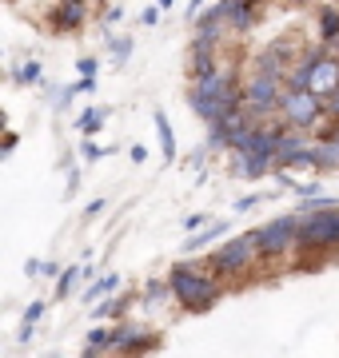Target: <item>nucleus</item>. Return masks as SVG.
Masks as SVG:
<instances>
[{
	"instance_id": "nucleus-10",
	"label": "nucleus",
	"mask_w": 339,
	"mask_h": 358,
	"mask_svg": "<svg viewBox=\"0 0 339 358\" xmlns=\"http://www.w3.org/2000/svg\"><path fill=\"white\" fill-rule=\"evenodd\" d=\"M223 13L235 32H251L260 20V0H223Z\"/></svg>"
},
{
	"instance_id": "nucleus-1",
	"label": "nucleus",
	"mask_w": 339,
	"mask_h": 358,
	"mask_svg": "<svg viewBox=\"0 0 339 358\" xmlns=\"http://www.w3.org/2000/svg\"><path fill=\"white\" fill-rule=\"evenodd\" d=\"M188 108L200 115V120H223L244 108V88H235V72L232 68H216L208 76L192 80V92H188Z\"/></svg>"
},
{
	"instance_id": "nucleus-29",
	"label": "nucleus",
	"mask_w": 339,
	"mask_h": 358,
	"mask_svg": "<svg viewBox=\"0 0 339 358\" xmlns=\"http://www.w3.org/2000/svg\"><path fill=\"white\" fill-rule=\"evenodd\" d=\"M100 211H104V199H92V203L84 207V215H100Z\"/></svg>"
},
{
	"instance_id": "nucleus-4",
	"label": "nucleus",
	"mask_w": 339,
	"mask_h": 358,
	"mask_svg": "<svg viewBox=\"0 0 339 358\" xmlns=\"http://www.w3.org/2000/svg\"><path fill=\"white\" fill-rule=\"evenodd\" d=\"M327 247H339V207L300 219V243H296V251L312 255V251H327Z\"/></svg>"
},
{
	"instance_id": "nucleus-17",
	"label": "nucleus",
	"mask_w": 339,
	"mask_h": 358,
	"mask_svg": "<svg viewBox=\"0 0 339 358\" xmlns=\"http://www.w3.org/2000/svg\"><path fill=\"white\" fill-rule=\"evenodd\" d=\"M116 287H120V279H116V275H104V279H96V282L88 287V291H84V299H88V303H96L100 294H112Z\"/></svg>"
},
{
	"instance_id": "nucleus-24",
	"label": "nucleus",
	"mask_w": 339,
	"mask_h": 358,
	"mask_svg": "<svg viewBox=\"0 0 339 358\" xmlns=\"http://www.w3.org/2000/svg\"><path fill=\"white\" fill-rule=\"evenodd\" d=\"M204 223H208V215L204 211H196V215L184 219V227H188V235H196V231H204Z\"/></svg>"
},
{
	"instance_id": "nucleus-30",
	"label": "nucleus",
	"mask_w": 339,
	"mask_h": 358,
	"mask_svg": "<svg viewBox=\"0 0 339 358\" xmlns=\"http://www.w3.org/2000/svg\"><path fill=\"white\" fill-rule=\"evenodd\" d=\"M256 203H260V195H244L235 207H240V211H248V207H256Z\"/></svg>"
},
{
	"instance_id": "nucleus-28",
	"label": "nucleus",
	"mask_w": 339,
	"mask_h": 358,
	"mask_svg": "<svg viewBox=\"0 0 339 358\" xmlns=\"http://www.w3.org/2000/svg\"><path fill=\"white\" fill-rule=\"evenodd\" d=\"M80 76H96V60H80Z\"/></svg>"
},
{
	"instance_id": "nucleus-27",
	"label": "nucleus",
	"mask_w": 339,
	"mask_h": 358,
	"mask_svg": "<svg viewBox=\"0 0 339 358\" xmlns=\"http://www.w3.org/2000/svg\"><path fill=\"white\" fill-rule=\"evenodd\" d=\"M104 148H96V143H84V159H104Z\"/></svg>"
},
{
	"instance_id": "nucleus-14",
	"label": "nucleus",
	"mask_w": 339,
	"mask_h": 358,
	"mask_svg": "<svg viewBox=\"0 0 339 358\" xmlns=\"http://www.w3.org/2000/svg\"><path fill=\"white\" fill-rule=\"evenodd\" d=\"M220 235H228V223H216V227H208V231H196V235L188 239V255H192V251H200V247L216 243Z\"/></svg>"
},
{
	"instance_id": "nucleus-36",
	"label": "nucleus",
	"mask_w": 339,
	"mask_h": 358,
	"mask_svg": "<svg viewBox=\"0 0 339 358\" xmlns=\"http://www.w3.org/2000/svg\"><path fill=\"white\" fill-rule=\"evenodd\" d=\"M96 355H100V350H92V346H88V355H84V358H96Z\"/></svg>"
},
{
	"instance_id": "nucleus-18",
	"label": "nucleus",
	"mask_w": 339,
	"mask_h": 358,
	"mask_svg": "<svg viewBox=\"0 0 339 358\" xmlns=\"http://www.w3.org/2000/svg\"><path fill=\"white\" fill-rule=\"evenodd\" d=\"M40 315H44V303H32V307L25 310V327H20V343H28V338H32V331H36Z\"/></svg>"
},
{
	"instance_id": "nucleus-6",
	"label": "nucleus",
	"mask_w": 339,
	"mask_h": 358,
	"mask_svg": "<svg viewBox=\"0 0 339 358\" xmlns=\"http://www.w3.org/2000/svg\"><path fill=\"white\" fill-rule=\"evenodd\" d=\"M256 259H260L256 235H235V239H228L220 251L208 255V271H216V275H244Z\"/></svg>"
},
{
	"instance_id": "nucleus-15",
	"label": "nucleus",
	"mask_w": 339,
	"mask_h": 358,
	"mask_svg": "<svg viewBox=\"0 0 339 358\" xmlns=\"http://www.w3.org/2000/svg\"><path fill=\"white\" fill-rule=\"evenodd\" d=\"M156 131H160V143H164V159H176V136H172V124L164 112H156Z\"/></svg>"
},
{
	"instance_id": "nucleus-32",
	"label": "nucleus",
	"mask_w": 339,
	"mask_h": 358,
	"mask_svg": "<svg viewBox=\"0 0 339 358\" xmlns=\"http://www.w3.org/2000/svg\"><path fill=\"white\" fill-rule=\"evenodd\" d=\"M132 159H136V164H140V159H148V148H144V143H136V148H132Z\"/></svg>"
},
{
	"instance_id": "nucleus-16",
	"label": "nucleus",
	"mask_w": 339,
	"mask_h": 358,
	"mask_svg": "<svg viewBox=\"0 0 339 358\" xmlns=\"http://www.w3.org/2000/svg\"><path fill=\"white\" fill-rule=\"evenodd\" d=\"M164 299H176V291H172V279L148 282V291H144V303H164Z\"/></svg>"
},
{
	"instance_id": "nucleus-37",
	"label": "nucleus",
	"mask_w": 339,
	"mask_h": 358,
	"mask_svg": "<svg viewBox=\"0 0 339 358\" xmlns=\"http://www.w3.org/2000/svg\"><path fill=\"white\" fill-rule=\"evenodd\" d=\"M160 8H172V0H160Z\"/></svg>"
},
{
	"instance_id": "nucleus-13",
	"label": "nucleus",
	"mask_w": 339,
	"mask_h": 358,
	"mask_svg": "<svg viewBox=\"0 0 339 358\" xmlns=\"http://www.w3.org/2000/svg\"><path fill=\"white\" fill-rule=\"evenodd\" d=\"M56 24L60 28H80L84 24V0H60V8H56Z\"/></svg>"
},
{
	"instance_id": "nucleus-7",
	"label": "nucleus",
	"mask_w": 339,
	"mask_h": 358,
	"mask_svg": "<svg viewBox=\"0 0 339 358\" xmlns=\"http://www.w3.org/2000/svg\"><path fill=\"white\" fill-rule=\"evenodd\" d=\"M279 100H284V80L279 76H260L244 88V112L256 120V124H268V115L279 112Z\"/></svg>"
},
{
	"instance_id": "nucleus-11",
	"label": "nucleus",
	"mask_w": 339,
	"mask_h": 358,
	"mask_svg": "<svg viewBox=\"0 0 339 358\" xmlns=\"http://www.w3.org/2000/svg\"><path fill=\"white\" fill-rule=\"evenodd\" d=\"M315 28H319V40H324V44H339V8L335 4H324V8H319Z\"/></svg>"
},
{
	"instance_id": "nucleus-21",
	"label": "nucleus",
	"mask_w": 339,
	"mask_h": 358,
	"mask_svg": "<svg viewBox=\"0 0 339 358\" xmlns=\"http://www.w3.org/2000/svg\"><path fill=\"white\" fill-rule=\"evenodd\" d=\"M76 279H80V267H68L64 275H60V282H56V299H64V294H72Z\"/></svg>"
},
{
	"instance_id": "nucleus-35",
	"label": "nucleus",
	"mask_w": 339,
	"mask_h": 358,
	"mask_svg": "<svg viewBox=\"0 0 339 358\" xmlns=\"http://www.w3.org/2000/svg\"><path fill=\"white\" fill-rule=\"evenodd\" d=\"M200 13V0H192V4H188V16H196Z\"/></svg>"
},
{
	"instance_id": "nucleus-12",
	"label": "nucleus",
	"mask_w": 339,
	"mask_h": 358,
	"mask_svg": "<svg viewBox=\"0 0 339 358\" xmlns=\"http://www.w3.org/2000/svg\"><path fill=\"white\" fill-rule=\"evenodd\" d=\"M235 159H240L235 171H240L244 179H263L268 171H272V164H275V159H263V155H235Z\"/></svg>"
},
{
	"instance_id": "nucleus-33",
	"label": "nucleus",
	"mask_w": 339,
	"mask_h": 358,
	"mask_svg": "<svg viewBox=\"0 0 339 358\" xmlns=\"http://www.w3.org/2000/svg\"><path fill=\"white\" fill-rule=\"evenodd\" d=\"M319 140H339V120H335V124H331V128L324 131V136H319Z\"/></svg>"
},
{
	"instance_id": "nucleus-8",
	"label": "nucleus",
	"mask_w": 339,
	"mask_h": 358,
	"mask_svg": "<svg viewBox=\"0 0 339 358\" xmlns=\"http://www.w3.org/2000/svg\"><path fill=\"white\" fill-rule=\"evenodd\" d=\"M291 56H296L291 40L279 36V40H272V44L256 56V72H260V76H279V80H284L287 68H291Z\"/></svg>"
},
{
	"instance_id": "nucleus-25",
	"label": "nucleus",
	"mask_w": 339,
	"mask_h": 358,
	"mask_svg": "<svg viewBox=\"0 0 339 358\" xmlns=\"http://www.w3.org/2000/svg\"><path fill=\"white\" fill-rule=\"evenodd\" d=\"M124 307V299H112V303H100V307H96V319H108V315H112V310H120Z\"/></svg>"
},
{
	"instance_id": "nucleus-34",
	"label": "nucleus",
	"mask_w": 339,
	"mask_h": 358,
	"mask_svg": "<svg viewBox=\"0 0 339 358\" xmlns=\"http://www.w3.org/2000/svg\"><path fill=\"white\" fill-rule=\"evenodd\" d=\"M132 52V40H116V56H128Z\"/></svg>"
},
{
	"instance_id": "nucleus-19",
	"label": "nucleus",
	"mask_w": 339,
	"mask_h": 358,
	"mask_svg": "<svg viewBox=\"0 0 339 358\" xmlns=\"http://www.w3.org/2000/svg\"><path fill=\"white\" fill-rule=\"evenodd\" d=\"M300 211H303V215H315V211H335V199H324V195H303Z\"/></svg>"
},
{
	"instance_id": "nucleus-3",
	"label": "nucleus",
	"mask_w": 339,
	"mask_h": 358,
	"mask_svg": "<svg viewBox=\"0 0 339 358\" xmlns=\"http://www.w3.org/2000/svg\"><path fill=\"white\" fill-rule=\"evenodd\" d=\"M256 235V251H260V259H279L287 255L291 247L300 243V219L296 215H279L272 219V223H263L260 231H251Z\"/></svg>"
},
{
	"instance_id": "nucleus-22",
	"label": "nucleus",
	"mask_w": 339,
	"mask_h": 358,
	"mask_svg": "<svg viewBox=\"0 0 339 358\" xmlns=\"http://www.w3.org/2000/svg\"><path fill=\"white\" fill-rule=\"evenodd\" d=\"M16 80H20V84H36V80H40V64H36V60H25V64L16 68Z\"/></svg>"
},
{
	"instance_id": "nucleus-2",
	"label": "nucleus",
	"mask_w": 339,
	"mask_h": 358,
	"mask_svg": "<svg viewBox=\"0 0 339 358\" xmlns=\"http://www.w3.org/2000/svg\"><path fill=\"white\" fill-rule=\"evenodd\" d=\"M172 291H176V303L192 315H204V310L216 307L220 299V275L216 271H200L192 263H176L172 267Z\"/></svg>"
},
{
	"instance_id": "nucleus-20",
	"label": "nucleus",
	"mask_w": 339,
	"mask_h": 358,
	"mask_svg": "<svg viewBox=\"0 0 339 358\" xmlns=\"http://www.w3.org/2000/svg\"><path fill=\"white\" fill-rule=\"evenodd\" d=\"M100 124H104V112H100V108H88V112H84V115L76 120V128L84 131V136H92V131H100Z\"/></svg>"
},
{
	"instance_id": "nucleus-23",
	"label": "nucleus",
	"mask_w": 339,
	"mask_h": 358,
	"mask_svg": "<svg viewBox=\"0 0 339 358\" xmlns=\"http://www.w3.org/2000/svg\"><path fill=\"white\" fill-rule=\"evenodd\" d=\"M88 346H92V350H108V346H112V331L92 327V331H88Z\"/></svg>"
},
{
	"instance_id": "nucleus-5",
	"label": "nucleus",
	"mask_w": 339,
	"mask_h": 358,
	"mask_svg": "<svg viewBox=\"0 0 339 358\" xmlns=\"http://www.w3.org/2000/svg\"><path fill=\"white\" fill-rule=\"evenodd\" d=\"M327 112L324 96H315L312 88H284V100H279V115H284L287 124L296 131L312 128V124H319V115Z\"/></svg>"
},
{
	"instance_id": "nucleus-9",
	"label": "nucleus",
	"mask_w": 339,
	"mask_h": 358,
	"mask_svg": "<svg viewBox=\"0 0 339 358\" xmlns=\"http://www.w3.org/2000/svg\"><path fill=\"white\" fill-rule=\"evenodd\" d=\"M307 88H312L315 96H324V100L339 88V60H335V56L319 52V60H315V68H312V80H307Z\"/></svg>"
},
{
	"instance_id": "nucleus-31",
	"label": "nucleus",
	"mask_w": 339,
	"mask_h": 358,
	"mask_svg": "<svg viewBox=\"0 0 339 358\" xmlns=\"http://www.w3.org/2000/svg\"><path fill=\"white\" fill-rule=\"evenodd\" d=\"M25 275H44V263H32V259H28V263H25Z\"/></svg>"
},
{
	"instance_id": "nucleus-26",
	"label": "nucleus",
	"mask_w": 339,
	"mask_h": 358,
	"mask_svg": "<svg viewBox=\"0 0 339 358\" xmlns=\"http://www.w3.org/2000/svg\"><path fill=\"white\" fill-rule=\"evenodd\" d=\"M324 103H327V115H331V120H339V88L331 92V96H327Z\"/></svg>"
}]
</instances>
